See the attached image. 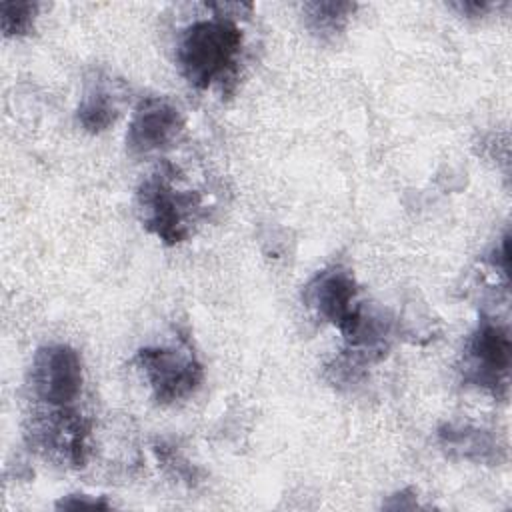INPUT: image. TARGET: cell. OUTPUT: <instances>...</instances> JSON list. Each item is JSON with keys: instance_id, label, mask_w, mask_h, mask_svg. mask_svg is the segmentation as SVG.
Wrapping results in <instances>:
<instances>
[{"instance_id": "6da1fadb", "label": "cell", "mask_w": 512, "mask_h": 512, "mask_svg": "<svg viewBox=\"0 0 512 512\" xmlns=\"http://www.w3.org/2000/svg\"><path fill=\"white\" fill-rule=\"evenodd\" d=\"M242 52V30L216 14L190 24L176 46V62L186 82L198 90L234 84Z\"/></svg>"}, {"instance_id": "5bb4252c", "label": "cell", "mask_w": 512, "mask_h": 512, "mask_svg": "<svg viewBox=\"0 0 512 512\" xmlns=\"http://www.w3.org/2000/svg\"><path fill=\"white\" fill-rule=\"evenodd\" d=\"M56 508H68V510H78V508H90V510H108L110 504L102 498H92L86 494H70L62 500L56 502Z\"/></svg>"}, {"instance_id": "ba28073f", "label": "cell", "mask_w": 512, "mask_h": 512, "mask_svg": "<svg viewBox=\"0 0 512 512\" xmlns=\"http://www.w3.org/2000/svg\"><path fill=\"white\" fill-rule=\"evenodd\" d=\"M184 128L180 110L164 98H144L126 132V148L134 156H148L166 150Z\"/></svg>"}, {"instance_id": "277c9868", "label": "cell", "mask_w": 512, "mask_h": 512, "mask_svg": "<svg viewBox=\"0 0 512 512\" xmlns=\"http://www.w3.org/2000/svg\"><path fill=\"white\" fill-rule=\"evenodd\" d=\"M90 422L70 406H48L32 416L26 428L28 444L44 458L80 468L86 464Z\"/></svg>"}, {"instance_id": "7a4b0ae2", "label": "cell", "mask_w": 512, "mask_h": 512, "mask_svg": "<svg viewBox=\"0 0 512 512\" xmlns=\"http://www.w3.org/2000/svg\"><path fill=\"white\" fill-rule=\"evenodd\" d=\"M178 170L170 164L148 174L136 192V210L142 226L168 246L184 242L202 212V198L180 188Z\"/></svg>"}, {"instance_id": "4fadbf2b", "label": "cell", "mask_w": 512, "mask_h": 512, "mask_svg": "<svg viewBox=\"0 0 512 512\" xmlns=\"http://www.w3.org/2000/svg\"><path fill=\"white\" fill-rule=\"evenodd\" d=\"M156 454H158V460L168 466L172 470V474H176V478H182L184 482H194L196 474H194V468L192 464H188V460H184L178 452H174L170 446L166 444H158L156 448Z\"/></svg>"}, {"instance_id": "9c48e42d", "label": "cell", "mask_w": 512, "mask_h": 512, "mask_svg": "<svg viewBox=\"0 0 512 512\" xmlns=\"http://www.w3.org/2000/svg\"><path fill=\"white\" fill-rule=\"evenodd\" d=\"M438 444L454 460L490 466L506 460V444L494 432L470 424H442Z\"/></svg>"}, {"instance_id": "30bf717a", "label": "cell", "mask_w": 512, "mask_h": 512, "mask_svg": "<svg viewBox=\"0 0 512 512\" xmlns=\"http://www.w3.org/2000/svg\"><path fill=\"white\" fill-rule=\"evenodd\" d=\"M118 114V96L112 80L102 76L90 80L76 110L78 124L90 134H100L116 122Z\"/></svg>"}, {"instance_id": "52a82bcc", "label": "cell", "mask_w": 512, "mask_h": 512, "mask_svg": "<svg viewBox=\"0 0 512 512\" xmlns=\"http://www.w3.org/2000/svg\"><path fill=\"white\" fill-rule=\"evenodd\" d=\"M30 388L48 406H70L82 388V360L68 344H46L34 354Z\"/></svg>"}, {"instance_id": "8fae6325", "label": "cell", "mask_w": 512, "mask_h": 512, "mask_svg": "<svg viewBox=\"0 0 512 512\" xmlns=\"http://www.w3.org/2000/svg\"><path fill=\"white\" fill-rule=\"evenodd\" d=\"M354 10L352 2H306L302 6L306 28L324 42H332L344 32Z\"/></svg>"}, {"instance_id": "3957f363", "label": "cell", "mask_w": 512, "mask_h": 512, "mask_svg": "<svg viewBox=\"0 0 512 512\" xmlns=\"http://www.w3.org/2000/svg\"><path fill=\"white\" fill-rule=\"evenodd\" d=\"M510 354L508 326L482 314L466 344L464 380L498 400H506L510 388Z\"/></svg>"}, {"instance_id": "9a60e30c", "label": "cell", "mask_w": 512, "mask_h": 512, "mask_svg": "<svg viewBox=\"0 0 512 512\" xmlns=\"http://www.w3.org/2000/svg\"><path fill=\"white\" fill-rule=\"evenodd\" d=\"M454 8H458L462 14L474 18V16H482L486 14L492 4H486V2H460V4H454Z\"/></svg>"}, {"instance_id": "7c38bea8", "label": "cell", "mask_w": 512, "mask_h": 512, "mask_svg": "<svg viewBox=\"0 0 512 512\" xmlns=\"http://www.w3.org/2000/svg\"><path fill=\"white\" fill-rule=\"evenodd\" d=\"M38 4L32 2H2L0 4V22L2 32L8 38L26 36L34 26Z\"/></svg>"}, {"instance_id": "5b68a950", "label": "cell", "mask_w": 512, "mask_h": 512, "mask_svg": "<svg viewBox=\"0 0 512 512\" xmlns=\"http://www.w3.org/2000/svg\"><path fill=\"white\" fill-rule=\"evenodd\" d=\"M144 372L154 398L160 404L186 400L202 382V364L188 344L184 346H146L134 356Z\"/></svg>"}, {"instance_id": "8992f818", "label": "cell", "mask_w": 512, "mask_h": 512, "mask_svg": "<svg viewBox=\"0 0 512 512\" xmlns=\"http://www.w3.org/2000/svg\"><path fill=\"white\" fill-rule=\"evenodd\" d=\"M302 300L318 318L336 326L344 338L356 330L364 312L358 302L356 280L342 266L320 270L304 286Z\"/></svg>"}]
</instances>
